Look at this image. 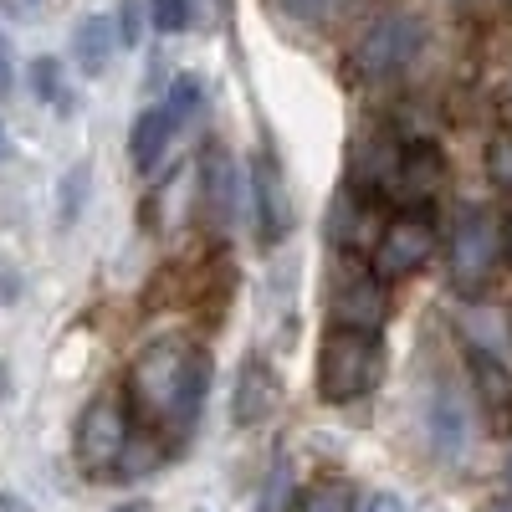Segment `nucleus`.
I'll list each match as a JSON object with an SVG mask.
<instances>
[{
  "instance_id": "nucleus-1",
  "label": "nucleus",
  "mask_w": 512,
  "mask_h": 512,
  "mask_svg": "<svg viewBox=\"0 0 512 512\" xmlns=\"http://www.w3.org/2000/svg\"><path fill=\"white\" fill-rule=\"evenodd\" d=\"M205 384H210L205 349H195L190 338H159L128 369L123 400L144 436H185L205 405Z\"/></svg>"
},
{
  "instance_id": "nucleus-2",
  "label": "nucleus",
  "mask_w": 512,
  "mask_h": 512,
  "mask_svg": "<svg viewBox=\"0 0 512 512\" xmlns=\"http://www.w3.org/2000/svg\"><path fill=\"white\" fill-rule=\"evenodd\" d=\"M379 374H384V338L328 323L323 344H318V400L354 405L379 384Z\"/></svg>"
},
{
  "instance_id": "nucleus-3",
  "label": "nucleus",
  "mask_w": 512,
  "mask_h": 512,
  "mask_svg": "<svg viewBox=\"0 0 512 512\" xmlns=\"http://www.w3.org/2000/svg\"><path fill=\"white\" fill-rule=\"evenodd\" d=\"M446 262H451L456 292H466V297L487 292L502 277V267H507V216L497 205H466L461 210Z\"/></svg>"
},
{
  "instance_id": "nucleus-4",
  "label": "nucleus",
  "mask_w": 512,
  "mask_h": 512,
  "mask_svg": "<svg viewBox=\"0 0 512 512\" xmlns=\"http://www.w3.org/2000/svg\"><path fill=\"white\" fill-rule=\"evenodd\" d=\"M441 246V221L431 205H400L390 226L379 231L374 251H369V272L379 282H405L415 272H425V262Z\"/></svg>"
},
{
  "instance_id": "nucleus-5",
  "label": "nucleus",
  "mask_w": 512,
  "mask_h": 512,
  "mask_svg": "<svg viewBox=\"0 0 512 512\" xmlns=\"http://www.w3.org/2000/svg\"><path fill=\"white\" fill-rule=\"evenodd\" d=\"M134 441H139V425L123 395H98L77 420V461L88 477H123Z\"/></svg>"
},
{
  "instance_id": "nucleus-6",
  "label": "nucleus",
  "mask_w": 512,
  "mask_h": 512,
  "mask_svg": "<svg viewBox=\"0 0 512 512\" xmlns=\"http://www.w3.org/2000/svg\"><path fill=\"white\" fill-rule=\"evenodd\" d=\"M251 216H256V246H267V251L282 246L297 226V205H292L277 149H262L251 164Z\"/></svg>"
},
{
  "instance_id": "nucleus-7",
  "label": "nucleus",
  "mask_w": 512,
  "mask_h": 512,
  "mask_svg": "<svg viewBox=\"0 0 512 512\" xmlns=\"http://www.w3.org/2000/svg\"><path fill=\"white\" fill-rule=\"evenodd\" d=\"M415 52H420V26L410 16H379L354 41V72L359 77H395L415 62Z\"/></svg>"
},
{
  "instance_id": "nucleus-8",
  "label": "nucleus",
  "mask_w": 512,
  "mask_h": 512,
  "mask_svg": "<svg viewBox=\"0 0 512 512\" xmlns=\"http://www.w3.org/2000/svg\"><path fill=\"white\" fill-rule=\"evenodd\" d=\"M425 436H431V451L441 461H461L472 451V410L461 400V384L456 379H436L431 400H425Z\"/></svg>"
},
{
  "instance_id": "nucleus-9",
  "label": "nucleus",
  "mask_w": 512,
  "mask_h": 512,
  "mask_svg": "<svg viewBox=\"0 0 512 512\" xmlns=\"http://www.w3.org/2000/svg\"><path fill=\"white\" fill-rule=\"evenodd\" d=\"M200 210L216 236H226L236 226V210H241V175H236V159L231 149L216 139L200 159Z\"/></svg>"
},
{
  "instance_id": "nucleus-10",
  "label": "nucleus",
  "mask_w": 512,
  "mask_h": 512,
  "mask_svg": "<svg viewBox=\"0 0 512 512\" xmlns=\"http://www.w3.org/2000/svg\"><path fill=\"white\" fill-rule=\"evenodd\" d=\"M384 323H390V282H379L374 272H359L333 292V328L379 333Z\"/></svg>"
},
{
  "instance_id": "nucleus-11",
  "label": "nucleus",
  "mask_w": 512,
  "mask_h": 512,
  "mask_svg": "<svg viewBox=\"0 0 512 512\" xmlns=\"http://www.w3.org/2000/svg\"><path fill=\"white\" fill-rule=\"evenodd\" d=\"M446 185V154L436 144H405L400 149V164H395V180L390 190L405 200V205H431V195Z\"/></svg>"
},
{
  "instance_id": "nucleus-12",
  "label": "nucleus",
  "mask_w": 512,
  "mask_h": 512,
  "mask_svg": "<svg viewBox=\"0 0 512 512\" xmlns=\"http://www.w3.org/2000/svg\"><path fill=\"white\" fill-rule=\"evenodd\" d=\"M472 384H477V400H482L487 425L497 436H512V374L487 349H472Z\"/></svg>"
},
{
  "instance_id": "nucleus-13",
  "label": "nucleus",
  "mask_w": 512,
  "mask_h": 512,
  "mask_svg": "<svg viewBox=\"0 0 512 512\" xmlns=\"http://www.w3.org/2000/svg\"><path fill=\"white\" fill-rule=\"evenodd\" d=\"M277 405V374L267 359H246L241 374H236V400H231V420L236 425H256L267 420Z\"/></svg>"
},
{
  "instance_id": "nucleus-14",
  "label": "nucleus",
  "mask_w": 512,
  "mask_h": 512,
  "mask_svg": "<svg viewBox=\"0 0 512 512\" xmlns=\"http://www.w3.org/2000/svg\"><path fill=\"white\" fill-rule=\"evenodd\" d=\"M113 47H118V26L108 21V16H88L77 31H72V52H77V67L88 72V77H98V72H108V62H113Z\"/></svg>"
},
{
  "instance_id": "nucleus-15",
  "label": "nucleus",
  "mask_w": 512,
  "mask_h": 512,
  "mask_svg": "<svg viewBox=\"0 0 512 512\" xmlns=\"http://www.w3.org/2000/svg\"><path fill=\"white\" fill-rule=\"evenodd\" d=\"M169 134H175V118H169L164 108L139 113L134 128H128V159H134V169H154V159L164 154Z\"/></svg>"
},
{
  "instance_id": "nucleus-16",
  "label": "nucleus",
  "mask_w": 512,
  "mask_h": 512,
  "mask_svg": "<svg viewBox=\"0 0 512 512\" xmlns=\"http://www.w3.org/2000/svg\"><path fill=\"white\" fill-rule=\"evenodd\" d=\"M333 241L338 246H359V241H369V195L364 190H344L333 200ZM369 251H374V241H369Z\"/></svg>"
},
{
  "instance_id": "nucleus-17",
  "label": "nucleus",
  "mask_w": 512,
  "mask_h": 512,
  "mask_svg": "<svg viewBox=\"0 0 512 512\" xmlns=\"http://www.w3.org/2000/svg\"><path fill=\"white\" fill-rule=\"evenodd\" d=\"M287 512H359V502H354V487L344 477H318L287 502Z\"/></svg>"
},
{
  "instance_id": "nucleus-18",
  "label": "nucleus",
  "mask_w": 512,
  "mask_h": 512,
  "mask_svg": "<svg viewBox=\"0 0 512 512\" xmlns=\"http://www.w3.org/2000/svg\"><path fill=\"white\" fill-rule=\"evenodd\" d=\"M31 88H36L41 103H52L57 113L72 108V93H67V82H62V62L57 57H36L31 62Z\"/></svg>"
},
{
  "instance_id": "nucleus-19",
  "label": "nucleus",
  "mask_w": 512,
  "mask_h": 512,
  "mask_svg": "<svg viewBox=\"0 0 512 512\" xmlns=\"http://www.w3.org/2000/svg\"><path fill=\"white\" fill-rule=\"evenodd\" d=\"M487 180L512 195V128H497L487 144Z\"/></svg>"
},
{
  "instance_id": "nucleus-20",
  "label": "nucleus",
  "mask_w": 512,
  "mask_h": 512,
  "mask_svg": "<svg viewBox=\"0 0 512 512\" xmlns=\"http://www.w3.org/2000/svg\"><path fill=\"white\" fill-rule=\"evenodd\" d=\"M149 21H154V31H164V36L185 31V26H190V0H149Z\"/></svg>"
},
{
  "instance_id": "nucleus-21",
  "label": "nucleus",
  "mask_w": 512,
  "mask_h": 512,
  "mask_svg": "<svg viewBox=\"0 0 512 512\" xmlns=\"http://www.w3.org/2000/svg\"><path fill=\"white\" fill-rule=\"evenodd\" d=\"M195 108H200V82H195V77H175V88H169V108H164V113L180 123V118H190Z\"/></svg>"
},
{
  "instance_id": "nucleus-22",
  "label": "nucleus",
  "mask_w": 512,
  "mask_h": 512,
  "mask_svg": "<svg viewBox=\"0 0 512 512\" xmlns=\"http://www.w3.org/2000/svg\"><path fill=\"white\" fill-rule=\"evenodd\" d=\"M144 31V11H139V0H118V41H128L134 47Z\"/></svg>"
},
{
  "instance_id": "nucleus-23",
  "label": "nucleus",
  "mask_w": 512,
  "mask_h": 512,
  "mask_svg": "<svg viewBox=\"0 0 512 512\" xmlns=\"http://www.w3.org/2000/svg\"><path fill=\"white\" fill-rule=\"evenodd\" d=\"M88 195V164H77L72 175H67V190H62V221L77 216V200Z\"/></svg>"
},
{
  "instance_id": "nucleus-24",
  "label": "nucleus",
  "mask_w": 512,
  "mask_h": 512,
  "mask_svg": "<svg viewBox=\"0 0 512 512\" xmlns=\"http://www.w3.org/2000/svg\"><path fill=\"white\" fill-rule=\"evenodd\" d=\"M359 512H405V502H400L395 492H369V497L359 502Z\"/></svg>"
},
{
  "instance_id": "nucleus-25",
  "label": "nucleus",
  "mask_w": 512,
  "mask_h": 512,
  "mask_svg": "<svg viewBox=\"0 0 512 512\" xmlns=\"http://www.w3.org/2000/svg\"><path fill=\"white\" fill-rule=\"evenodd\" d=\"M11 82H16V62H11V41L0 36V98L11 93Z\"/></svg>"
},
{
  "instance_id": "nucleus-26",
  "label": "nucleus",
  "mask_w": 512,
  "mask_h": 512,
  "mask_svg": "<svg viewBox=\"0 0 512 512\" xmlns=\"http://www.w3.org/2000/svg\"><path fill=\"white\" fill-rule=\"evenodd\" d=\"M277 6H282L287 16H297V21H313V16H318V6H323V0H277Z\"/></svg>"
},
{
  "instance_id": "nucleus-27",
  "label": "nucleus",
  "mask_w": 512,
  "mask_h": 512,
  "mask_svg": "<svg viewBox=\"0 0 512 512\" xmlns=\"http://www.w3.org/2000/svg\"><path fill=\"white\" fill-rule=\"evenodd\" d=\"M0 512H31V507H26L16 492H0Z\"/></svg>"
},
{
  "instance_id": "nucleus-28",
  "label": "nucleus",
  "mask_w": 512,
  "mask_h": 512,
  "mask_svg": "<svg viewBox=\"0 0 512 512\" xmlns=\"http://www.w3.org/2000/svg\"><path fill=\"white\" fill-rule=\"evenodd\" d=\"M108 512H154V507H149V502L139 497V502H123V507H108Z\"/></svg>"
},
{
  "instance_id": "nucleus-29",
  "label": "nucleus",
  "mask_w": 512,
  "mask_h": 512,
  "mask_svg": "<svg viewBox=\"0 0 512 512\" xmlns=\"http://www.w3.org/2000/svg\"><path fill=\"white\" fill-rule=\"evenodd\" d=\"M0 159H11V134H6V123H0Z\"/></svg>"
},
{
  "instance_id": "nucleus-30",
  "label": "nucleus",
  "mask_w": 512,
  "mask_h": 512,
  "mask_svg": "<svg viewBox=\"0 0 512 512\" xmlns=\"http://www.w3.org/2000/svg\"><path fill=\"white\" fill-rule=\"evenodd\" d=\"M0 297H16V277H0Z\"/></svg>"
},
{
  "instance_id": "nucleus-31",
  "label": "nucleus",
  "mask_w": 512,
  "mask_h": 512,
  "mask_svg": "<svg viewBox=\"0 0 512 512\" xmlns=\"http://www.w3.org/2000/svg\"><path fill=\"white\" fill-rule=\"evenodd\" d=\"M507 262H512V216H507Z\"/></svg>"
},
{
  "instance_id": "nucleus-32",
  "label": "nucleus",
  "mask_w": 512,
  "mask_h": 512,
  "mask_svg": "<svg viewBox=\"0 0 512 512\" xmlns=\"http://www.w3.org/2000/svg\"><path fill=\"white\" fill-rule=\"evenodd\" d=\"M487 512H512V502H492V507H487Z\"/></svg>"
},
{
  "instance_id": "nucleus-33",
  "label": "nucleus",
  "mask_w": 512,
  "mask_h": 512,
  "mask_svg": "<svg viewBox=\"0 0 512 512\" xmlns=\"http://www.w3.org/2000/svg\"><path fill=\"white\" fill-rule=\"evenodd\" d=\"M507 482H512V456H507Z\"/></svg>"
}]
</instances>
